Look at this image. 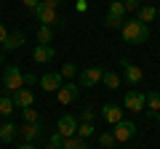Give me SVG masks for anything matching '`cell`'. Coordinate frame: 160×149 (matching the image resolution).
<instances>
[{"label":"cell","instance_id":"13","mask_svg":"<svg viewBox=\"0 0 160 149\" xmlns=\"http://www.w3.org/2000/svg\"><path fill=\"white\" fill-rule=\"evenodd\" d=\"M53 48L51 46H35V51H32V59L38 64H48V61H53Z\"/></svg>","mask_w":160,"mask_h":149},{"label":"cell","instance_id":"15","mask_svg":"<svg viewBox=\"0 0 160 149\" xmlns=\"http://www.w3.org/2000/svg\"><path fill=\"white\" fill-rule=\"evenodd\" d=\"M24 46V32H8L6 43H3V51H16Z\"/></svg>","mask_w":160,"mask_h":149},{"label":"cell","instance_id":"2","mask_svg":"<svg viewBox=\"0 0 160 149\" xmlns=\"http://www.w3.org/2000/svg\"><path fill=\"white\" fill-rule=\"evenodd\" d=\"M3 88H6L8 93H16L19 88H24V74H22V69H19L16 64H8V67L3 69Z\"/></svg>","mask_w":160,"mask_h":149},{"label":"cell","instance_id":"33","mask_svg":"<svg viewBox=\"0 0 160 149\" xmlns=\"http://www.w3.org/2000/svg\"><path fill=\"white\" fill-rule=\"evenodd\" d=\"M22 3H24V6L29 8V11H35V8L40 6V0H22Z\"/></svg>","mask_w":160,"mask_h":149},{"label":"cell","instance_id":"38","mask_svg":"<svg viewBox=\"0 0 160 149\" xmlns=\"http://www.w3.org/2000/svg\"><path fill=\"white\" fill-rule=\"evenodd\" d=\"M155 117H158V120H160V112H158V115H155Z\"/></svg>","mask_w":160,"mask_h":149},{"label":"cell","instance_id":"24","mask_svg":"<svg viewBox=\"0 0 160 149\" xmlns=\"http://www.w3.org/2000/svg\"><path fill=\"white\" fill-rule=\"evenodd\" d=\"M75 72H78V67H75L72 61H67V64L62 67V72H59V74H62V80H69V77H75Z\"/></svg>","mask_w":160,"mask_h":149},{"label":"cell","instance_id":"20","mask_svg":"<svg viewBox=\"0 0 160 149\" xmlns=\"http://www.w3.org/2000/svg\"><path fill=\"white\" fill-rule=\"evenodd\" d=\"M126 6H123V0H109V16H118V19H126Z\"/></svg>","mask_w":160,"mask_h":149},{"label":"cell","instance_id":"6","mask_svg":"<svg viewBox=\"0 0 160 149\" xmlns=\"http://www.w3.org/2000/svg\"><path fill=\"white\" fill-rule=\"evenodd\" d=\"M78 96H80V85L78 83H64V85L59 88V104H64V107L72 104Z\"/></svg>","mask_w":160,"mask_h":149},{"label":"cell","instance_id":"7","mask_svg":"<svg viewBox=\"0 0 160 149\" xmlns=\"http://www.w3.org/2000/svg\"><path fill=\"white\" fill-rule=\"evenodd\" d=\"M56 131H59V136H62V138H69V136H75V133H78V120H75L72 115H64L62 120H59Z\"/></svg>","mask_w":160,"mask_h":149},{"label":"cell","instance_id":"22","mask_svg":"<svg viewBox=\"0 0 160 149\" xmlns=\"http://www.w3.org/2000/svg\"><path fill=\"white\" fill-rule=\"evenodd\" d=\"M53 40V29L51 27H40L38 29V46H51Z\"/></svg>","mask_w":160,"mask_h":149},{"label":"cell","instance_id":"39","mask_svg":"<svg viewBox=\"0 0 160 149\" xmlns=\"http://www.w3.org/2000/svg\"><path fill=\"white\" fill-rule=\"evenodd\" d=\"M0 64H3V56H0Z\"/></svg>","mask_w":160,"mask_h":149},{"label":"cell","instance_id":"10","mask_svg":"<svg viewBox=\"0 0 160 149\" xmlns=\"http://www.w3.org/2000/svg\"><path fill=\"white\" fill-rule=\"evenodd\" d=\"M120 64H123V72H126V80L131 83V85H139V83L144 80V72H142V69L136 67V64H131L128 59H123Z\"/></svg>","mask_w":160,"mask_h":149},{"label":"cell","instance_id":"29","mask_svg":"<svg viewBox=\"0 0 160 149\" xmlns=\"http://www.w3.org/2000/svg\"><path fill=\"white\" fill-rule=\"evenodd\" d=\"M62 141H64V138L59 136V131H56V133L51 136V141H48V147H46V149H62Z\"/></svg>","mask_w":160,"mask_h":149},{"label":"cell","instance_id":"8","mask_svg":"<svg viewBox=\"0 0 160 149\" xmlns=\"http://www.w3.org/2000/svg\"><path fill=\"white\" fill-rule=\"evenodd\" d=\"M147 107V96L139 91H128L126 93V109H131V112H142V109Z\"/></svg>","mask_w":160,"mask_h":149},{"label":"cell","instance_id":"14","mask_svg":"<svg viewBox=\"0 0 160 149\" xmlns=\"http://www.w3.org/2000/svg\"><path fill=\"white\" fill-rule=\"evenodd\" d=\"M32 101H35V96H32V91H29V88H19V91L13 93V104H16V107H22V109L32 107Z\"/></svg>","mask_w":160,"mask_h":149},{"label":"cell","instance_id":"23","mask_svg":"<svg viewBox=\"0 0 160 149\" xmlns=\"http://www.w3.org/2000/svg\"><path fill=\"white\" fill-rule=\"evenodd\" d=\"M13 107H16V104H13V96H0V115H3V117L11 115Z\"/></svg>","mask_w":160,"mask_h":149},{"label":"cell","instance_id":"17","mask_svg":"<svg viewBox=\"0 0 160 149\" xmlns=\"http://www.w3.org/2000/svg\"><path fill=\"white\" fill-rule=\"evenodd\" d=\"M158 13H160V8H152V6H142V8L136 11V19H139L142 24H147V22H152V19L158 16Z\"/></svg>","mask_w":160,"mask_h":149},{"label":"cell","instance_id":"30","mask_svg":"<svg viewBox=\"0 0 160 149\" xmlns=\"http://www.w3.org/2000/svg\"><path fill=\"white\" fill-rule=\"evenodd\" d=\"M40 3H43L46 8H53V11H59V8H62V0H40Z\"/></svg>","mask_w":160,"mask_h":149},{"label":"cell","instance_id":"32","mask_svg":"<svg viewBox=\"0 0 160 149\" xmlns=\"http://www.w3.org/2000/svg\"><path fill=\"white\" fill-rule=\"evenodd\" d=\"M123 6H126V11H139V0H123Z\"/></svg>","mask_w":160,"mask_h":149},{"label":"cell","instance_id":"21","mask_svg":"<svg viewBox=\"0 0 160 149\" xmlns=\"http://www.w3.org/2000/svg\"><path fill=\"white\" fill-rule=\"evenodd\" d=\"M147 109H149V115H158V112H160V93H147Z\"/></svg>","mask_w":160,"mask_h":149},{"label":"cell","instance_id":"3","mask_svg":"<svg viewBox=\"0 0 160 149\" xmlns=\"http://www.w3.org/2000/svg\"><path fill=\"white\" fill-rule=\"evenodd\" d=\"M35 19H38V22H43V27H59V29H62L64 27V19L62 16H59V11H53V8H46V6H43V3H40V6L38 8H35Z\"/></svg>","mask_w":160,"mask_h":149},{"label":"cell","instance_id":"1","mask_svg":"<svg viewBox=\"0 0 160 149\" xmlns=\"http://www.w3.org/2000/svg\"><path fill=\"white\" fill-rule=\"evenodd\" d=\"M120 29H123V40L131 43V46H142V43H147V40H149V29H147V24H142L139 19H131V22H126Z\"/></svg>","mask_w":160,"mask_h":149},{"label":"cell","instance_id":"9","mask_svg":"<svg viewBox=\"0 0 160 149\" xmlns=\"http://www.w3.org/2000/svg\"><path fill=\"white\" fill-rule=\"evenodd\" d=\"M64 85V80H62V74L59 72H46L43 74V77H40V88H43V91H59V88Z\"/></svg>","mask_w":160,"mask_h":149},{"label":"cell","instance_id":"18","mask_svg":"<svg viewBox=\"0 0 160 149\" xmlns=\"http://www.w3.org/2000/svg\"><path fill=\"white\" fill-rule=\"evenodd\" d=\"M62 149H88V147H86V138H80L75 133V136H69V138L62 141Z\"/></svg>","mask_w":160,"mask_h":149},{"label":"cell","instance_id":"37","mask_svg":"<svg viewBox=\"0 0 160 149\" xmlns=\"http://www.w3.org/2000/svg\"><path fill=\"white\" fill-rule=\"evenodd\" d=\"M24 83H27V85H32V83H38V77H35V74H24Z\"/></svg>","mask_w":160,"mask_h":149},{"label":"cell","instance_id":"25","mask_svg":"<svg viewBox=\"0 0 160 149\" xmlns=\"http://www.w3.org/2000/svg\"><path fill=\"white\" fill-rule=\"evenodd\" d=\"M78 136H80V138H88V136H93V125H91V123H83V125L78 123Z\"/></svg>","mask_w":160,"mask_h":149},{"label":"cell","instance_id":"11","mask_svg":"<svg viewBox=\"0 0 160 149\" xmlns=\"http://www.w3.org/2000/svg\"><path fill=\"white\" fill-rule=\"evenodd\" d=\"M102 117L107 123H112V125H118V123L123 120V107H118V104H107V107H102Z\"/></svg>","mask_w":160,"mask_h":149},{"label":"cell","instance_id":"28","mask_svg":"<svg viewBox=\"0 0 160 149\" xmlns=\"http://www.w3.org/2000/svg\"><path fill=\"white\" fill-rule=\"evenodd\" d=\"M123 22H126V19H118V16H107V19H104V24H107L109 29H120Z\"/></svg>","mask_w":160,"mask_h":149},{"label":"cell","instance_id":"35","mask_svg":"<svg viewBox=\"0 0 160 149\" xmlns=\"http://www.w3.org/2000/svg\"><path fill=\"white\" fill-rule=\"evenodd\" d=\"M6 37H8V29L3 27V24H0V46H3V43H6Z\"/></svg>","mask_w":160,"mask_h":149},{"label":"cell","instance_id":"26","mask_svg":"<svg viewBox=\"0 0 160 149\" xmlns=\"http://www.w3.org/2000/svg\"><path fill=\"white\" fill-rule=\"evenodd\" d=\"M99 144H102L104 149H112L118 141H115V136H112V133H102V136H99Z\"/></svg>","mask_w":160,"mask_h":149},{"label":"cell","instance_id":"27","mask_svg":"<svg viewBox=\"0 0 160 149\" xmlns=\"http://www.w3.org/2000/svg\"><path fill=\"white\" fill-rule=\"evenodd\" d=\"M22 115H24V123H40V117H38V112H35L32 107H27V109H22Z\"/></svg>","mask_w":160,"mask_h":149},{"label":"cell","instance_id":"5","mask_svg":"<svg viewBox=\"0 0 160 149\" xmlns=\"http://www.w3.org/2000/svg\"><path fill=\"white\" fill-rule=\"evenodd\" d=\"M102 74H104V69L86 67L83 72H80V88H93L96 83H102Z\"/></svg>","mask_w":160,"mask_h":149},{"label":"cell","instance_id":"16","mask_svg":"<svg viewBox=\"0 0 160 149\" xmlns=\"http://www.w3.org/2000/svg\"><path fill=\"white\" fill-rule=\"evenodd\" d=\"M16 131H19V128L13 125V123H3V125H0V141L11 144L13 138H16Z\"/></svg>","mask_w":160,"mask_h":149},{"label":"cell","instance_id":"19","mask_svg":"<svg viewBox=\"0 0 160 149\" xmlns=\"http://www.w3.org/2000/svg\"><path fill=\"white\" fill-rule=\"evenodd\" d=\"M102 83L109 88V91H115V88H120V74L118 72H104L102 74Z\"/></svg>","mask_w":160,"mask_h":149},{"label":"cell","instance_id":"4","mask_svg":"<svg viewBox=\"0 0 160 149\" xmlns=\"http://www.w3.org/2000/svg\"><path fill=\"white\" fill-rule=\"evenodd\" d=\"M112 136H115V141H131L133 136H136V125H133L131 120H120L118 125H115V131H112Z\"/></svg>","mask_w":160,"mask_h":149},{"label":"cell","instance_id":"34","mask_svg":"<svg viewBox=\"0 0 160 149\" xmlns=\"http://www.w3.org/2000/svg\"><path fill=\"white\" fill-rule=\"evenodd\" d=\"M93 120V109H86V112H83V123H91Z\"/></svg>","mask_w":160,"mask_h":149},{"label":"cell","instance_id":"31","mask_svg":"<svg viewBox=\"0 0 160 149\" xmlns=\"http://www.w3.org/2000/svg\"><path fill=\"white\" fill-rule=\"evenodd\" d=\"M75 11H78V13H86L88 11V0H75Z\"/></svg>","mask_w":160,"mask_h":149},{"label":"cell","instance_id":"12","mask_svg":"<svg viewBox=\"0 0 160 149\" xmlns=\"http://www.w3.org/2000/svg\"><path fill=\"white\" fill-rule=\"evenodd\" d=\"M19 133H22L24 141H35V138H40V133H43V125H40V123H24V125L19 128Z\"/></svg>","mask_w":160,"mask_h":149},{"label":"cell","instance_id":"36","mask_svg":"<svg viewBox=\"0 0 160 149\" xmlns=\"http://www.w3.org/2000/svg\"><path fill=\"white\" fill-rule=\"evenodd\" d=\"M16 149H38V147H35V144L32 141H24V144H19V147Z\"/></svg>","mask_w":160,"mask_h":149}]
</instances>
